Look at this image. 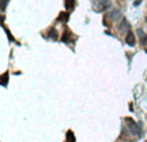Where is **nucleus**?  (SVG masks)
I'll use <instances>...</instances> for the list:
<instances>
[{
	"instance_id": "11",
	"label": "nucleus",
	"mask_w": 147,
	"mask_h": 142,
	"mask_svg": "<svg viewBox=\"0 0 147 142\" xmlns=\"http://www.w3.org/2000/svg\"><path fill=\"white\" fill-rule=\"evenodd\" d=\"M70 39H72V37H70V34H69V33H65L63 35V42H69Z\"/></svg>"
},
{
	"instance_id": "13",
	"label": "nucleus",
	"mask_w": 147,
	"mask_h": 142,
	"mask_svg": "<svg viewBox=\"0 0 147 142\" xmlns=\"http://www.w3.org/2000/svg\"><path fill=\"white\" fill-rule=\"evenodd\" d=\"M139 3H141V0H135V2H134V5H139Z\"/></svg>"
},
{
	"instance_id": "8",
	"label": "nucleus",
	"mask_w": 147,
	"mask_h": 142,
	"mask_svg": "<svg viewBox=\"0 0 147 142\" xmlns=\"http://www.w3.org/2000/svg\"><path fill=\"white\" fill-rule=\"evenodd\" d=\"M66 139H68V142H76V141H74V134H73L70 130L66 133Z\"/></svg>"
},
{
	"instance_id": "14",
	"label": "nucleus",
	"mask_w": 147,
	"mask_h": 142,
	"mask_svg": "<svg viewBox=\"0 0 147 142\" xmlns=\"http://www.w3.org/2000/svg\"><path fill=\"white\" fill-rule=\"evenodd\" d=\"M146 22H147V16H146Z\"/></svg>"
},
{
	"instance_id": "12",
	"label": "nucleus",
	"mask_w": 147,
	"mask_h": 142,
	"mask_svg": "<svg viewBox=\"0 0 147 142\" xmlns=\"http://www.w3.org/2000/svg\"><path fill=\"white\" fill-rule=\"evenodd\" d=\"M124 26H125V27H129V24H128L126 18H122V21H121V27H120V29H124Z\"/></svg>"
},
{
	"instance_id": "1",
	"label": "nucleus",
	"mask_w": 147,
	"mask_h": 142,
	"mask_svg": "<svg viewBox=\"0 0 147 142\" xmlns=\"http://www.w3.org/2000/svg\"><path fill=\"white\" fill-rule=\"evenodd\" d=\"M111 7V0H94L92 9L96 13H103Z\"/></svg>"
},
{
	"instance_id": "7",
	"label": "nucleus",
	"mask_w": 147,
	"mask_h": 142,
	"mask_svg": "<svg viewBox=\"0 0 147 142\" xmlns=\"http://www.w3.org/2000/svg\"><path fill=\"white\" fill-rule=\"evenodd\" d=\"M48 37L52 41H56L57 39V31L55 30V29H52V30H50V33H48Z\"/></svg>"
},
{
	"instance_id": "10",
	"label": "nucleus",
	"mask_w": 147,
	"mask_h": 142,
	"mask_svg": "<svg viewBox=\"0 0 147 142\" xmlns=\"http://www.w3.org/2000/svg\"><path fill=\"white\" fill-rule=\"evenodd\" d=\"M69 18V14L68 13H61L60 17H59V21H68Z\"/></svg>"
},
{
	"instance_id": "3",
	"label": "nucleus",
	"mask_w": 147,
	"mask_h": 142,
	"mask_svg": "<svg viewBox=\"0 0 147 142\" xmlns=\"http://www.w3.org/2000/svg\"><path fill=\"white\" fill-rule=\"evenodd\" d=\"M125 43L128 44V46H130V47H133V46H135V35H134V33L133 31H128L126 33V37H125Z\"/></svg>"
},
{
	"instance_id": "6",
	"label": "nucleus",
	"mask_w": 147,
	"mask_h": 142,
	"mask_svg": "<svg viewBox=\"0 0 147 142\" xmlns=\"http://www.w3.org/2000/svg\"><path fill=\"white\" fill-rule=\"evenodd\" d=\"M8 76H9V73L7 72V73H4L3 76H2V78H0V84H2L3 86L8 85Z\"/></svg>"
},
{
	"instance_id": "5",
	"label": "nucleus",
	"mask_w": 147,
	"mask_h": 142,
	"mask_svg": "<svg viewBox=\"0 0 147 142\" xmlns=\"http://www.w3.org/2000/svg\"><path fill=\"white\" fill-rule=\"evenodd\" d=\"M109 20H117L119 17H120V11L119 9H113L111 13H109Z\"/></svg>"
},
{
	"instance_id": "9",
	"label": "nucleus",
	"mask_w": 147,
	"mask_h": 142,
	"mask_svg": "<svg viewBox=\"0 0 147 142\" xmlns=\"http://www.w3.org/2000/svg\"><path fill=\"white\" fill-rule=\"evenodd\" d=\"M8 3H9V0H0V9L4 11L7 8V5H8Z\"/></svg>"
},
{
	"instance_id": "2",
	"label": "nucleus",
	"mask_w": 147,
	"mask_h": 142,
	"mask_svg": "<svg viewBox=\"0 0 147 142\" xmlns=\"http://www.w3.org/2000/svg\"><path fill=\"white\" fill-rule=\"evenodd\" d=\"M125 123H126L128 128L130 129V132L133 133V134H135L137 137H141L142 136V130H141V128H139V125L135 124L134 120H131L130 117H125Z\"/></svg>"
},
{
	"instance_id": "4",
	"label": "nucleus",
	"mask_w": 147,
	"mask_h": 142,
	"mask_svg": "<svg viewBox=\"0 0 147 142\" xmlns=\"http://www.w3.org/2000/svg\"><path fill=\"white\" fill-rule=\"evenodd\" d=\"M137 33H138V35H139V41H141V44H142V46H144L146 42H147V37H146V34L143 33L142 29H138Z\"/></svg>"
}]
</instances>
